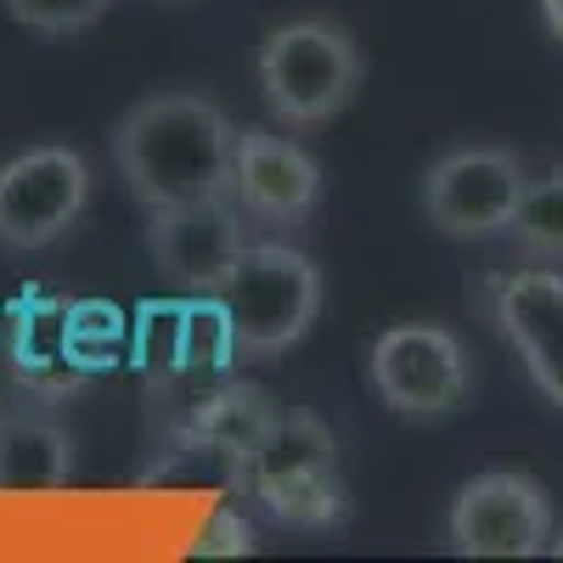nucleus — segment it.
<instances>
[{
	"label": "nucleus",
	"instance_id": "nucleus-1",
	"mask_svg": "<svg viewBox=\"0 0 563 563\" xmlns=\"http://www.w3.org/2000/svg\"><path fill=\"white\" fill-rule=\"evenodd\" d=\"M238 124L203 90H158L113 124V169L141 209L198 203L231 192Z\"/></svg>",
	"mask_w": 563,
	"mask_h": 563
},
{
	"label": "nucleus",
	"instance_id": "nucleus-17",
	"mask_svg": "<svg viewBox=\"0 0 563 563\" xmlns=\"http://www.w3.org/2000/svg\"><path fill=\"white\" fill-rule=\"evenodd\" d=\"M68 339L79 366L97 378V372L130 361V316L108 299H68Z\"/></svg>",
	"mask_w": 563,
	"mask_h": 563
},
{
	"label": "nucleus",
	"instance_id": "nucleus-14",
	"mask_svg": "<svg viewBox=\"0 0 563 563\" xmlns=\"http://www.w3.org/2000/svg\"><path fill=\"white\" fill-rule=\"evenodd\" d=\"M243 474H249V456L231 451L198 429H175V440L164 445V456L141 474V485H186V490H214V496H231L243 490Z\"/></svg>",
	"mask_w": 563,
	"mask_h": 563
},
{
	"label": "nucleus",
	"instance_id": "nucleus-16",
	"mask_svg": "<svg viewBox=\"0 0 563 563\" xmlns=\"http://www.w3.org/2000/svg\"><path fill=\"white\" fill-rule=\"evenodd\" d=\"M507 238L530 265H563V164L525 186Z\"/></svg>",
	"mask_w": 563,
	"mask_h": 563
},
{
	"label": "nucleus",
	"instance_id": "nucleus-13",
	"mask_svg": "<svg viewBox=\"0 0 563 563\" xmlns=\"http://www.w3.org/2000/svg\"><path fill=\"white\" fill-rule=\"evenodd\" d=\"M7 366H12V384H23L34 395H52V400H68V395H79L90 384V372L79 366L74 339H68V299L29 294L12 310Z\"/></svg>",
	"mask_w": 563,
	"mask_h": 563
},
{
	"label": "nucleus",
	"instance_id": "nucleus-4",
	"mask_svg": "<svg viewBox=\"0 0 563 563\" xmlns=\"http://www.w3.org/2000/svg\"><path fill=\"white\" fill-rule=\"evenodd\" d=\"M214 305L225 310L238 361H276L294 350L321 316V271L294 243H249L220 282Z\"/></svg>",
	"mask_w": 563,
	"mask_h": 563
},
{
	"label": "nucleus",
	"instance_id": "nucleus-11",
	"mask_svg": "<svg viewBox=\"0 0 563 563\" xmlns=\"http://www.w3.org/2000/svg\"><path fill=\"white\" fill-rule=\"evenodd\" d=\"M490 321L512 355L525 361L530 384L563 411V271L530 265L490 282Z\"/></svg>",
	"mask_w": 563,
	"mask_h": 563
},
{
	"label": "nucleus",
	"instance_id": "nucleus-15",
	"mask_svg": "<svg viewBox=\"0 0 563 563\" xmlns=\"http://www.w3.org/2000/svg\"><path fill=\"white\" fill-rule=\"evenodd\" d=\"M282 406L260 389V384H243V378H220L192 411L180 417V429H198V434H209V440H220V445H231V451H254L260 445V434L271 429V417H276Z\"/></svg>",
	"mask_w": 563,
	"mask_h": 563
},
{
	"label": "nucleus",
	"instance_id": "nucleus-9",
	"mask_svg": "<svg viewBox=\"0 0 563 563\" xmlns=\"http://www.w3.org/2000/svg\"><path fill=\"white\" fill-rule=\"evenodd\" d=\"M249 214L238 198H198L147 209V254L180 294H220V282L249 249Z\"/></svg>",
	"mask_w": 563,
	"mask_h": 563
},
{
	"label": "nucleus",
	"instance_id": "nucleus-8",
	"mask_svg": "<svg viewBox=\"0 0 563 563\" xmlns=\"http://www.w3.org/2000/svg\"><path fill=\"white\" fill-rule=\"evenodd\" d=\"M445 536L462 558H536L552 547V501L519 467H490L456 490Z\"/></svg>",
	"mask_w": 563,
	"mask_h": 563
},
{
	"label": "nucleus",
	"instance_id": "nucleus-10",
	"mask_svg": "<svg viewBox=\"0 0 563 563\" xmlns=\"http://www.w3.org/2000/svg\"><path fill=\"white\" fill-rule=\"evenodd\" d=\"M231 198L254 225L294 231L316 214L321 203V164L299 147L294 135L276 130H238L231 141Z\"/></svg>",
	"mask_w": 563,
	"mask_h": 563
},
{
	"label": "nucleus",
	"instance_id": "nucleus-2",
	"mask_svg": "<svg viewBox=\"0 0 563 563\" xmlns=\"http://www.w3.org/2000/svg\"><path fill=\"white\" fill-rule=\"evenodd\" d=\"M361 74H366L361 45L333 18H288V23H276L254 52L260 97H265V108L282 130L333 124L355 102Z\"/></svg>",
	"mask_w": 563,
	"mask_h": 563
},
{
	"label": "nucleus",
	"instance_id": "nucleus-19",
	"mask_svg": "<svg viewBox=\"0 0 563 563\" xmlns=\"http://www.w3.org/2000/svg\"><path fill=\"white\" fill-rule=\"evenodd\" d=\"M254 547H260V536H254V525L243 519L238 507H214L203 519V530H198V541H192L198 558H243Z\"/></svg>",
	"mask_w": 563,
	"mask_h": 563
},
{
	"label": "nucleus",
	"instance_id": "nucleus-5",
	"mask_svg": "<svg viewBox=\"0 0 563 563\" xmlns=\"http://www.w3.org/2000/svg\"><path fill=\"white\" fill-rule=\"evenodd\" d=\"M366 384L395 417L440 422L467 406L474 395V361L462 339L440 321H400L384 327L366 350Z\"/></svg>",
	"mask_w": 563,
	"mask_h": 563
},
{
	"label": "nucleus",
	"instance_id": "nucleus-20",
	"mask_svg": "<svg viewBox=\"0 0 563 563\" xmlns=\"http://www.w3.org/2000/svg\"><path fill=\"white\" fill-rule=\"evenodd\" d=\"M541 18H547V34L563 45V0H541Z\"/></svg>",
	"mask_w": 563,
	"mask_h": 563
},
{
	"label": "nucleus",
	"instance_id": "nucleus-18",
	"mask_svg": "<svg viewBox=\"0 0 563 563\" xmlns=\"http://www.w3.org/2000/svg\"><path fill=\"white\" fill-rule=\"evenodd\" d=\"M108 7H113V0H7V18L23 23V29H34V34L68 40V34L97 29Z\"/></svg>",
	"mask_w": 563,
	"mask_h": 563
},
{
	"label": "nucleus",
	"instance_id": "nucleus-3",
	"mask_svg": "<svg viewBox=\"0 0 563 563\" xmlns=\"http://www.w3.org/2000/svg\"><path fill=\"white\" fill-rule=\"evenodd\" d=\"M243 490L288 530H339L350 519V490L339 474V434L316 411H276L249 451Z\"/></svg>",
	"mask_w": 563,
	"mask_h": 563
},
{
	"label": "nucleus",
	"instance_id": "nucleus-12",
	"mask_svg": "<svg viewBox=\"0 0 563 563\" xmlns=\"http://www.w3.org/2000/svg\"><path fill=\"white\" fill-rule=\"evenodd\" d=\"M57 406L23 384L0 389V496H52L74 479V434Z\"/></svg>",
	"mask_w": 563,
	"mask_h": 563
},
{
	"label": "nucleus",
	"instance_id": "nucleus-7",
	"mask_svg": "<svg viewBox=\"0 0 563 563\" xmlns=\"http://www.w3.org/2000/svg\"><path fill=\"white\" fill-rule=\"evenodd\" d=\"M525 158L512 147H456L445 158L429 164L422 175V214L440 238H456V243H485V238H501L512 225V209L525 198Z\"/></svg>",
	"mask_w": 563,
	"mask_h": 563
},
{
	"label": "nucleus",
	"instance_id": "nucleus-6",
	"mask_svg": "<svg viewBox=\"0 0 563 563\" xmlns=\"http://www.w3.org/2000/svg\"><path fill=\"white\" fill-rule=\"evenodd\" d=\"M90 209V164L79 147L45 141L0 164V249L40 254L63 243Z\"/></svg>",
	"mask_w": 563,
	"mask_h": 563
},
{
	"label": "nucleus",
	"instance_id": "nucleus-21",
	"mask_svg": "<svg viewBox=\"0 0 563 563\" xmlns=\"http://www.w3.org/2000/svg\"><path fill=\"white\" fill-rule=\"evenodd\" d=\"M547 552H552V558H563V536H558V530H552V547H547Z\"/></svg>",
	"mask_w": 563,
	"mask_h": 563
}]
</instances>
